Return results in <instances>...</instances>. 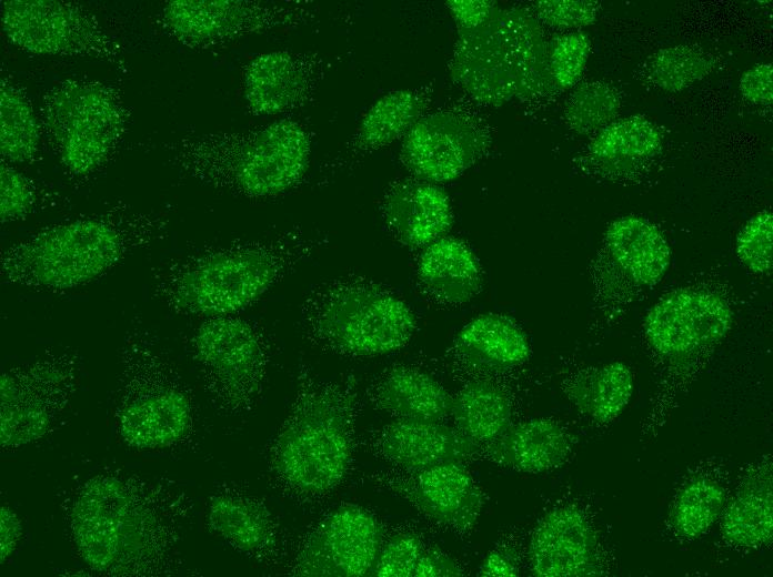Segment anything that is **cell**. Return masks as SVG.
I'll return each instance as SVG.
<instances>
[{
	"label": "cell",
	"instance_id": "cell-1",
	"mask_svg": "<svg viewBox=\"0 0 773 577\" xmlns=\"http://www.w3.org/2000/svg\"><path fill=\"white\" fill-rule=\"evenodd\" d=\"M60 507L72 546L94 571L155 577L180 565L192 504L163 479L103 470L71 487Z\"/></svg>",
	"mask_w": 773,
	"mask_h": 577
},
{
	"label": "cell",
	"instance_id": "cell-2",
	"mask_svg": "<svg viewBox=\"0 0 773 577\" xmlns=\"http://www.w3.org/2000/svg\"><path fill=\"white\" fill-rule=\"evenodd\" d=\"M325 243L317 231L293 227L269 239L207 247L159 267L153 275V296L181 315H233Z\"/></svg>",
	"mask_w": 773,
	"mask_h": 577
},
{
	"label": "cell",
	"instance_id": "cell-3",
	"mask_svg": "<svg viewBox=\"0 0 773 577\" xmlns=\"http://www.w3.org/2000/svg\"><path fill=\"white\" fill-rule=\"evenodd\" d=\"M167 229L162 215L119 202L10 245L0 254V273L6 283L32 291L72 290L161 241Z\"/></svg>",
	"mask_w": 773,
	"mask_h": 577
},
{
	"label": "cell",
	"instance_id": "cell-4",
	"mask_svg": "<svg viewBox=\"0 0 773 577\" xmlns=\"http://www.w3.org/2000/svg\"><path fill=\"white\" fill-rule=\"evenodd\" d=\"M358 395L352 376L324 379L301 364L290 412L269 448L268 468L299 502H318L347 477L353 456Z\"/></svg>",
	"mask_w": 773,
	"mask_h": 577
},
{
	"label": "cell",
	"instance_id": "cell-5",
	"mask_svg": "<svg viewBox=\"0 0 773 577\" xmlns=\"http://www.w3.org/2000/svg\"><path fill=\"white\" fill-rule=\"evenodd\" d=\"M162 150L185 178L234 195L263 199L303 181L312 134L297 120L280 119L240 131L184 134L163 143Z\"/></svg>",
	"mask_w": 773,
	"mask_h": 577
},
{
	"label": "cell",
	"instance_id": "cell-6",
	"mask_svg": "<svg viewBox=\"0 0 773 577\" xmlns=\"http://www.w3.org/2000/svg\"><path fill=\"white\" fill-rule=\"evenodd\" d=\"M449 69L462 91L486 105L543 98L558 89L541 23L519 6L496 4L479 26L458 29Z\"/></svg>",
	"mask_w": 773,
	"mask_h": 577
},
{
	"label": "cell",
	"instance_id": "cell-7",
	"mask_svg": "<svg viewBox=\"0 0 773 577\" xmlns=\"http://www.w3.org/2000/svg\"><path fill=\"white\" fill-rule=\"evenodd\" d=\"M114 423L122 441L138 449H164L194 428L188 385L153 332L134 318L119 352Z\"/></svg>",
	"mask_w": 773,
	"mask_h": 577
},
{
	"label": "cell",
	"instance_id": "cell-8",
	"mask_svg": "<svg viewBox=\"0 0 773 577\" xmlns=\"http://www.w3.org/2000/svg\"><path fill=\"white\" fill-rule=\"evenodd\" d=\"M304 337L333 354L368 357L409 343L416 318L409 305L372 280L344 275L313 286L300 306Z\"/></svg>",
	"mask_w": 773,
	"mask_h": 577
},
{
	"label": "cell",
	"instance_id": "cell-9",
	"mask_svg": "<svg viewBox=\"0 0 773 577\" xmlns=\"http://www.w3.org/2000/svg\"><path fill=\"white\" fill-rule=\"evenodd\" d=\"M129 117L119 91L98 80L69 78L42 98V128L61 164L76 178L108 162L123 139Z\"/></svg>",
	"mask_w": 773,
	"mask_h": 577
},
{
	"label": "cell",
	"instance_id": "cell-10",
	"mask_svg": "<svg viewBox=\"0 0 773 577\" xmlns=\"http://www.w3.org/2000/svg\"><path fill=\"white\" fill-rule=\"evenodd\" d=\"M190 348L204 391L219 412L239 416L255 407L271 361L261 326L235 315L208 317L193 332Z\"/></svg>",
	"mask_w": 773,
	"mask_h": 577
},
{
	"label": "cell",
	"instance_id": "cell-11",
	"mask_svg": "<svg viewBox=\"0 0 773 577\" xmlns=\"http://www.w3.org/2000/svg\"><path fill=\"white\" fill-rule=\"evenodd\" d=\"M80 360L73 351L50 348L9 368L0 377V444L19 448L47 436L76 394Z\"/></svg>",
	"mask_w": 773,
	"mask_h": 577
},
{
	"label": "cell",
	"instance_id": "cell-12",
	"mask_svg": "<svg viewBox=\"0 0 773 577\" xmlns=\"http://www.w3.org/2000/svg\"><path fill=\"white\" fill-rule=\"evenodd\" d=\"M309 1L170 0L159 14L168 36L191 49H209L242 38L318 21Z\"/></svg>",
	"mask_w": 773,
	"mask_h": 577
},
{
	"label": "cell",
	"instance_id": "cell-13",
	"mask_svg": "<svg viewBox=\"0 0 773 577\" xmlns=\"http://www.w3.org/2000/svg\"><path fill=\"white\" fill-rule=\"evenodd\" d=\"M1 24L7 39L39 55L92 58L127 72L122 48L97 17L61 0H6Z\"/></svg>",
	"mask_w": 773,
	"mask_h": 577
},
{
	"label": "cell",
	"instance_id": "cell-14",
	"mask_svg": "<svg viewBox=\"0 0 773 577\" xmlns=\"http://www.w3.org/2000/svg\"><path fill=\"white\" fill-rule=\"evenodd\" d=\"M383 528L368 509L342 504L322 516L300 544L291 574L314 577L372 575Z\"/></svg>",
	"mask_w": 773,
	"mask_h": 577
},
{
	"label": "cell",
	"instance_id": "cell-15",
	"mask_svg": "<svg viewBox=\"0 0 773 577\" xmlns=\"http://www.w3.org/2000/svg\"><path fill=\"white\" fill-rule=\"evenodd\" d=\"M491 138L483 121L470 111L450 108L425 113L403 136L400 161L412 178L449 182L476 163Z\"/></svg>",
	"mask_w": 773,
	"mask_h": 577
},
{
	"label": "cell",
	"instance_id": "cell-16",
	"mask_svg": "<svg viewBox=\"0 0 773 577\" xmlns=\"http://www.w3.org/2000/svg\"><path fill=\"white\" fill-rule=\"evenodd\" d=\"M331 68L317 51L274 50L254 57L244 68L243 93L254 115L292 112L314 100Z\"/></svg>",
	"mask_w": 773,
	"mask_h": 577
},
{
	"label": "cell",
	"instance_id": "cell-17",
	"mask_svg": "<svg viewBox=\"0 0 773 577\" xmlns=\"http://www.w3.org/2000/svg\"><path fill=\"white\" fill-rule=\"evenodd\" d=\"M733 323V312L717 294L679 290L647 313L644 330L650 345L665 356H683L721 341Z\"/></svg>",
	"mask_w": 773,
	"mask_h": 577
},
{
	"label": "cell",
	"instance_id": "cell-18",
	"mask_svg": "<svg viewBox=\"0 0 773 577\" xmlns=\"http://www.w3.org/2000/svg\"><path fill=\"white\" fill-rule=\"evenodd\" d=\"M380 483L425 517L460 533L473 528L484 504L482 490L462 462L382 474Z\"/></svg>",
	"mask_w": 773,
	"mask_h": 577
},
{
	"label": "cell",
	"instance_id": "cell-19",
	"mask_svg": "<svg viewBox=\"0 0 773 577\" xmlns=\"http://www.w3.org/2000/svg\"><path fill=\"white\" fill-rule=\"evenodd\" d=\"M529 561L538 577H588L603 573L598 534L575 505L554 507L539 519L529 544Z\"/></svg>",
	"mask_w": 773,
	"mask_h": 577
},
{
	"label": "cell",
	"instance_id": "cell-20",
	"mask_svg": "<svg viewBox=\"0 0 773 577\" xmlns=\"http://www.w3.org/2000/svg\"><path fill=\"white\" fill-rule=\"evenodd\" d=\"M209 529L238 553L261 564L282 554L279 522L267 504L240 488L219 487L207 506Z\"/></svg>",
	"mask_w": 773,
	"mask_h": 577
},
{
	"label": "cell",
	"instance_id": "cell-21",
	"mask_svg": "<svg viewBox=\"0 0 773 577\" xmlns=\"http://www.w3.org/2000/svg\"><path fill=\"white\" fill-rule=\"evenodd\" d=\"M374 452L401 470L414 472L448 462H465L483 447L443 422L398 419L372 438Z\"/></svg>",
	"mask_w": 773,
	"mask_h": 577
},
{
	"label": "cell",
	"instance_id": "cell-22",
	"mask_svg": "<svg viewBox=\"0 0 773 577\" xmlns=\"http://www.w3.org/2000/svg\"><path fill=\"white\" fill-rule=\"evenodd\" d=\"M381 215L391 235L412 249L425 247L445 236L453 223L444 190L415 178L390 184L381 202Z\"/></svg>",
	"mask_w": 773,
	"mask_h": 577
},
{
	"label": "cell",
	"instance_id": "cell-23",
	"mask_svg": "<svg viewBox=\"0 0 773 577\" xmlns=\"http://www.w3.org/2000/svg\"><path fill=\"white\" fill-rule=\"evenodd\" d=\"M431 97L425 88L390 91L365 112L355 132L337 155L322 164V176L344 170L353 162L403 138L422 118Z\"/></svg>",
	"mask_w": 773,
	"mask_h": 577
},
{
	"label": "cell",
	"instance_id": "cell-24",
	"mask_svg": "<svg viewBox=\"0 0 773 577\" xmlns=\"http://www.w3.org/2000/svg\"><path fill=\"white\" fill-rule=\"evenodd\" d=\"M573 436L550 418H531L512 424L483 446L491 462L524 473H544L561 467L573 449Z\"/></svg>",
	"mask_w": 773,
	"mask_h": 577
},
{
	"label": "cell",
	"instance_id": "cell-25",
	"mask_svg": "<svg viewBox=\"0 0 773 577\" xmlns=\"http://www.w3.org/2000/svg\"><path fill=\"white\" fill-rule=\"evenodd\" d=\"M421 291L434 302L459 305L481 290V264L462 240L443 236L424 247L416 264Z\"/></svg>",
	"mask_w": 773,
	"mask_h": 577
},
{
	"label": "cell",
	"instance_id": "cell-26",
	"mask_svg": "<svg viewBox=\"0 0 773 577\" xmlns=\"http://www.w3.org/2000/svg\"><path fill=\"white\" fill-rule=\"evenodd\" d=\"M368 396L374 407L398 419L443 422L453 404V396L438 381L408 365L384 371Z\"/></svg>",
	"mask_w": 773,
	"mask_h": 577
},
{
	"label": "cell",
	"instance_id": "cell-27",
	"mask_svg": "<svg viewBox=\"0 0 773 577\" xmlns=\"http://www.w3.org/2000/svg\"><path fill=\"white\" fill-rule=\"evenodd\" d=\"M460 358L482 371H504L530 356L528 337L509 315L481 314L465 324L454 338Z\"/></svg>",
	"mask_w": 773,
	"mask_h": 577
},
{
	"label": "cell",
	"instance_id": "cell-28",
	"mask_svg": "<svg viewBox=\"0 0 773 577\" xmlns=\"http://www.w3.org/2000/svg\"><path fill=\"white\" fill-rule=\"evenodd\" d=\"M772 467L753 466L722 512L721 530L732 545L757 548L773 536Z\"/></svg>",
	"mask_w": 773,
	"mask_h": 577
},
{
	"label": "cell",
	"instance_id": "cell-29",
	"mask_svg": "<svg viewBox=\"0 0 773 577\" xmlns=\"http://www.w3.org/2000/svg\"><path fill=\"white\" fill-rule=\"evenodd\" d=\"M605 242L614 261L640 285L656 284L670 265L667 242L647 220L629 215L613 221Z\"/></svg>",
	"mask_w": 773,
	"mask_h": 577
},
{
	"label": "cell",
	"instance_id": "cell-30",
	"mask_svg": "<svg viewBox=\"0 0 773 577\" xmlns=\"http://www.w3.org/2000/svg\"><path fill=\"white\" fill-rule=\"evenodd\" d=\"M633 392V375L622 362L580 371L564 385L576 409L596 423L614 421L626 407Z\"/></svg>",
	"mask_w": 773,
	"mask_h": 577
},
{
	"label": "cell",
	"instance_id": "cell-31",
	"mask_svg": "<svg viewBox=\"0 0 773 577\" xmlns=\"http://www.w3.org/2000/svg\"><path fill=\"white\" fill-rule=\"evenodd\" d=\"M451 416L463 435L483 447L512 425V404L498 385L473 381L453 397Z\"/></svg>",
	"mask_w": 773,
	"mask_h": 577
},
{
	"label": "cell",
	"instance_id": "cell-32",
	"mask_svg": "<svg viewBox=\"0 0 773 577\" xmlns=\"http://www.w3.org/2000/svg\"><path fill=\"white\" fill-rule=\"evenodd\" d=\"M41 124L23 90L7 77L0 81V151L9 163H30L40 150Z\"/></svg>",
	"mask_w": 773,
	"mask_h": 577
},
{
	"label": "cell",
	"instance_id": "cell-33",
	"mask_svg": "<svg viewBox=\"0 0 773 577\" xmlns=\"http://www.w3.org/2000/svg\"><path fill=\"white\" fill-rule=\"evenodd\" d=\"M726 504L723 485L709 475L686 480L677 490L669 512V522L682 538L703 535L722 515Z\"/></svg>",
	"mask_w": 773,
	"mask_h": 577
},
{
	"label": "cell",
	"instance_id": "cell-34",
	"mask_svg": "<svg viewBox=\"0 0 773 577\" xmlns=\"http://www.w3.org/2000/svg\"><path fill=\"white\" fill-rule=\"evenodd\" d=\"M662 133L642 115H631L611 122L589 145L590 153L600 160L643 158L655 154L661 148Z\"/></svg>",
	"mask_w": 773,
	"mask_h": 577
},
{
	"label": "cell",
	"instance_id": "cell-35",
	"mask_svg": "<svg viewBox=\"0 0 773 577\" xmlns=\"http://www.w3.org/2000/svg\"><path fill=\"white\" fill-rule=\"evenodd\" d=\"M714 58L701 48L680 44L656 51L649 60L647 75L660 89L675 93L707 77Z\"/></svg>",
	"mask_w": 773,
	"mask_h": 577
},
{
	"label": "cell",
	"instance_id": "cell-36",
	"mask_svg": "<svg viewBox=\"0 0 773 577\" xmlns=\"http://www.w3.org/2000/svg\"><path fill=\"white\" fill-rule=\"evenodd\" d=\"M620 110L618 91L606 82L580 84L569 97L564 117L569 128L579 134H589L609 125Z\"/></svg>",
	"mask_w": 773,
	"mask_h": 577
},
{
	"label": "cell",
	"instance_id": "cell-37",
	"mask_svg": "<svg viewBox=\"0 0 773 577\" xmlns=\"http://www.w3.org/2000/svg\"><path fill=\"white\" fill-rule=\"evenodd\" d=\"M1 160L0 162V220L2 224L27 219L40 209L51 194L30 178Z\"/></svg>",
	"mask_w": 773,
	"mask_h": 577
},
{
	"label": "cell",
	"instance_id": "cell-38",
	"mask_svg": "<svg viewBox=\"0 0 773 577\" xmlns=\"http://www.w3.org/2000/svg\"><path fill=\"white\" fill-rule=\"evenodd\" d=\"M591 51V40L582 31L555 36L549 41V64L558 89L572 88L580 80Z\"/></svg>",
	"mask_w": 773,
	"mask_h": 577
},
{
	"label": "cell",
	"instance_id": "cell-39",
	"mask_svg": "<svg viewBox=\"0 0 773 577\" xmlns=\"http://www.w3.org/2000/svg\"><path fill=\"white\" fill-rule=\"evenodd\" d=\"M773 215L763 210L752 216L740 231L736 252L741 261L755 273H766L773 264Z\"/></svg>",
	"mask_w": 773,
	"mask_h": 577
},
{
	"label": "cell",
	"instance_id": "cell-40",
	"mask_svg": "<svg viewBox=\"0 0 773 577\" xmlns=\"http://www.w3.org/2000/svg\"><path fill=\"white\" fill-rule=\"evenodd\" d=\"M425 548L422 539L412 533H399L382 544L372 575L378 577H413L416 564Z\"/></svg>",
	"mask_w": 773,
	"mask_h": 577
},
{
	"label": "cell",
	"instance_id": "cell-41",
	"mask_svg": "<svg viewBox=\"0 0 773 577\" xmlns=\"http://www.w3.org/2000/svg\"><path fill=\"white\" fill-rule=\"evenodd\" d=\"M531 12L540 23L558 29H580L595 23L599 3L591 0L535 1Z\"/></svg>",
	"mask_w": 773,
	"mask_h": 577
},
{
	"label": "cell",
	"instance_id": "cell-42",
	"mask_svg": "<svg viewBox=\"0 0 773 577\" xmlns=\"http://www.w3.org/2000/svg\"><path fill=\"white\" fill-rule=\"evenodd\" d=\"M742 97L755 104H771L773 101V68L771 63H760L746 70L739 83Z\"/></svg>",
	"mask_w": 773,
	"mask_h": 577
},
{
	"label": "cell",
	"instance_id": "cell-43",
	"mask_svg": "<svg viewBox=\"0 0 773 577\" xmlns=\"http://www.w3.org/2000/svg\"><path fill=\"white\" fill-rule=\"evenodd\" d=\"M463 576L460 566L443 550L425 546L416 564L413 577H459Z\"/></svg>",
	"mask_w": 773,
	"mask_h": 577
},
{
	"label": "cell",
	"instance_id": "cell-44",
	"mask_svg": "<svg viewBox=\"0 0 773 577\" xmlns=\"http://www.w3.org/2000/svg\"><path fill=\"white\" fill-rule=\"evenodd\" d=\"M483 577H515L519 575V556L513 546L500 544L485 556L479 570Z\"/></svg>",
	"mask_w": 773,
	"mask_h": 577
},
{
	"label": "cell",
	"instance_id": "cell-45",
	"mask_svg": "<svg viewBox=\"0 0 773 577\" xmlns=\"http://www.w3.org/2000/svg\"><path fill=\"white\" fill-rule=\"evenodd\" d=\"M496 3L490 0H450V10L458 29L473 28L482 23L493 11Z\"/></svg>",
	"mask_w": 773,
	"mask_h": 577
},
{
	"label": "cell",
	"instance_id": "cell-46",
	"mask_svg": "<svg viewBox=\"0 0 773 577\" xmlns=\"http://www.w3.org/2000/svg\"><path fill=\"white\" fill-rule=\"evenodd\" d=\"M0 532V557L1 563H3L14 551L22 535V526L18 515L6 504L1 505Z\"/></svg>",
	"mask_w": 773,
	"mask_h": 577
}]
</instances>
